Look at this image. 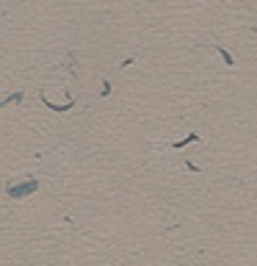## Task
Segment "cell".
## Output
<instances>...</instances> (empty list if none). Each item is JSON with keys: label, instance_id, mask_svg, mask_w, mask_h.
<instances>
[{"label": "cell", "instance_id": "6da1fadb", "mask_svg": "<svg viewBox=\"0 0 257 266\" xmlns=\"http://www.w3.org/2000/svg\"><path fill=\"white\" fill-rule=\"evenodd\" d=\"M39 189V183L36 180H28V183H22V186H14V183H11V186H8V194L11 197H25V194H31V191H36Z\"/></svg>", "mask_w": 257, "mask_h": 266}]
</instances>
